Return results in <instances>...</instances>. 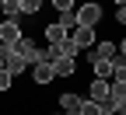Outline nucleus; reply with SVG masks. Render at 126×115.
Segmentation results:
<instances>
[{
	"label": "nucleus",
	"instance_id": "obj_1",
	"mask_svg": "<svg viewBox=\"0 0 126 115\" xmlns=\"http://www.w3.org/2000/svg\"><path fill=\"white\" fill-rule=\"evenodd\" d=\"M0 70H7L11 77H18V73L28 70V63L18 56V49H14V45H4V42H0Z\"/></svg>",
	"mask_w": 126,
	"mask_h": 115
},
{
	"label": "nucleus",
	"instance_id": "obj_2",
	"mask_svg": "<svg viewBox=\"0 0 126 115\" xmlns=\"http://www.w3.org/2000/svg\"><path fill=\"white\" fill-rule=\"evenodd\" d=\"M74 21H77V28H94L102 21V7L94 0H84L81 7H74Z\"/></svg>",
	"mask_w": 126,
	"mask_h": 115
},
{
	"label": "nucleus",
	"instance_id": "obj_3",
	"mask_svg": "<svg viewBox=\"0 0 126 115\" xmlns=\"http://www.w3.org/2000/svg\"><path fill=\"white\" fill-rule=\"evenodd\" d=\"M18 38H21V21L18 18H0V42L14 45Z\"/></svg>",
	"mask_w": 126,
	"mask_h": 115
},
{
	"label": "nucleus",
	"instance_id": "obj_4",
	"mask_svg": "<svg viewBox=\"0 0 126 115\" xmlns=\"http://www.w3.org/2000/svg\"><path fill=\"white\" fill-rule=\"evenodd\" d=\"M32 84H39V87H46V84H53V80H56V73H53V63H32Z\"/></svg>",
	"mask_w": 126,
	"mask_h": 115
},
{
	"label": "nucleus",
	"instance_id": "obj_5",
	"mask_svg": "<svg viewBox=\"0 0 126 115\" xmlns=\"http://www.w3.org/2000/svg\"><path fill=\"white\" fill-rule=\"evenodd\" d=\"M70 42H74L77 49H91L94 42H98V35H94V28H74V31H70Z\"/></svg>",
	"mask_w": 126,
	"mask_h": 115
},
{
	"label": "nucleus",
	"instance_id": "obj_6",
	"mask_svg": "<svg viewBox=\"0 0 126 115\" xmlns=\"http://www.w3.org/2000/svg\"><path fill=\"white\" fill-rule=\"evenodd\" d=\"M60 108H63V115H81V105H84V98L81 94H60V101H56Z\"/></svg>",
	"mask_w": 126,
	"mask_h": 115
},
{
	"label": "nucleus",
	"instance_id": "obj_7",
	"mask_svg": "<svg viewBox=\"0 0 126 115\" xmlns=\"http://www.w3.org/2000/svg\"><path fill=\"white\" fill-rule=\"evenodd\" d=\"M53 73H56V80H60V77H74V73H77V59L56 56V59H53Z\"/></svg>",
	"mask_w": 126,
	"mask_h": 115
},
{
	"label": "nucleus",
	"instance_id": "obj_8",
	"mask_svg": "<svg viewBox=\"0 0 126 115\" xmlns=\"http://www.w3.org/2000/svg\"><path fill=\"white\" fill-rule=\"evenodd\" d=\"M42 35H46V42H49V45H56V42H63V38H70V31L63 28L60 21H49V25L42 28Z\"/></svg>",
	"mask_w": 126,
	"mask_h": 115
},
{
	"label": "nucleus",
	"instance_id": "obj_9",
	"mask_svg": "<svg viewBox=\"0 0 126 115\" xmlns=\"http://www.w3.org/2000/svg\"><path fill=\"white\" fill-rule=\"evenodd\" d=\"M42 11V0H18V18H35Z\"/></svg>",
	"mask_w": 126,
	"mask_h": 115
},
{
	"label": "nucleus",
	"instance_id": "obj_10",
	"mask_svg": "<svg viewBox=\"0 0 126 115\" xmlns=\"http://www.w3.org/2000/svg\"><path fill=\"white\" fill-rule=\"evenodd\" d=\"M91 66H94V77H98V80H109V77H112V59H98V56H94Z\"/></svg>",
	"mask_w": 126,
	"mask_h": 115
},
{
	"label": "nucleus",
	"instance_id": "obj_11",
	"mask_svg": "<svg viewBox=\"0 0 126 115\" xmlns=\"http://www.w3.org/2000/svg\"><path fill=\"white\" fill-rule=\"evenodd\" d=\"M94 56L98 59H112L116 56V42H94ZM94 56H88V59H94Z\"/></svg>",
	"mask_w": 126,
	"mask_h": 115
},
{
	"label": "nucleus",
	"instance_id": "obj_12",
	"mask_svg": "<svg viewBox=\"0 0 126 115\" xmlns=\"http://www.w3.org/2000/svg\"><path fill=\"white\" fill-rule=\"evenodd\" d=\"M0 14L4 18H18V0H0Z\"/></svg>",
	"mask_w": 126,
	"mask_h": 115
},
{
	"label": "nucleus",
	"instance_id": "obj_13",
	"mask_svg": "<svg viewBox=\"0 0 126 115\" xmlns=\"http://www.w3.org/2000/svg\"><path fill=\"white\" fill-rule=\"evenodd\" d=\"M81 115H105V112H102V105H94L91 98H84V105H81Z\"/></svg>",
	"mask_w": 126,
	"mask_h": 115
},
{
	"label": "nucleus",
	"instance_id": "obj_14",
	"mask_svg": "<svg viewBox=\"0 0 126 115\" xmlns=\"http://www.w3.org/2000/svg\"><path fill=\"white\" fill-rule=\"evenodd\" d=\"M60 25L67 28V31H74V28H77V21H74V11H60Z\"/></svg>",
	"mask_w": 126,
	"mask_h": 115
},
{
	"label": "nucleus",
	"instance_id": "obj_15",
	"mask_svg": "<svg viewBox=\"0 0 126 115\" xmlns=\"http://www.w3.org/2000/svg\"><path fill=\"white\" fill-rule=\"evenodd\" d=\"M49 4H53L56 11H74V4H77V0H49Z\"/></svg>",
	"mask_w": 126,
	"mask_h": 115
},
{
	"label": "nucleus",
	"instance_id": "obj_16",
	"mask_svg": "<svg viewBox=\"0 0 126 115\" xmlns=\"http://www.w3.org/2000/svg\"><path fill=\"white\" fill-rule=\"evenodd\" d=\"M11 84H14V77L7 70H0V91H11Z\"/></svg>",
	"mask_w": 126,
	"mask_h": 115
},
{
	"label": "nucleus",
	"instance_id": "obj_17",
	"mask_svg": "<svg viewBox=\"0 0 126 115\" xmlns=\"http://www.w3.org/2000/svg\"><path fill=\"white\" fill-rule=\"evenodd\" d=\"M53 115H63V112H53Z\"/></svg>",
	"mask_w": 126,
	"mask_h": 115
},
{
	"label": "nucleus",
	"instance_id": "obj_18",
	"mask_svg": "<svg viewBox=\"0 0 126 115\" xmlns=\"http://www.w3.org/2000/svg\"><path fill=\"white\" fill-rule=\"evenodd\" d=\"M0 18H4V14H0Z\"/></svg>",
	"mask_w": 126,
	"mask_h": 115
}]
</instances>
